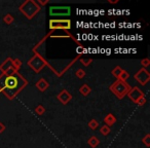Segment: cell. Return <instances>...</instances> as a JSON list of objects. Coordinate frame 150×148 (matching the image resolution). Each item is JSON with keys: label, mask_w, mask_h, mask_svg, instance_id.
I'll list each match as a JSON object with an SVG mask.
<instances>
[{"label": "cell", "mask_w": 150, "mask_h": 148, "mask_svg": "<svg viewBox=\"0 0 150 148\" xmlns=\"http://www.w3.org/2000/svg\"><path fill=\"white\" fill-rule=\"evenodd\" d=\"M110 90L112 91L119 99H122L123 97L129 93L131 88H129V86L125 81H121V80L118 79L116 82H114V84L110 86Z\"/></svg>", "instance_id": "6da1fadb"}, {"label": "cell", "mask_w": 150, "mask_h": 148, "mask_svg": "<svg viewBox=\"0 0 150 148\" xmlns=\"http://www.w3.org/2000/svg\"><path fill=\"white\" fill-rule=\"evenodd\" d=\"M20 9H21L22 13H23L28 19H32L33 16L36 15V13L39 11L40 7L38 6V5H36V3L33 2V1H26V2L23 3V5H22Z\"/></svg>", "instance_id": "7a4b0ae2"}, {"label": "cell", "mask_w": 150, "mask_h": 148, "mask_svg": "<svg viewBox=\"0 0 150 148\" xmlns=\"http://www.w3.org/2000/svg\"><path fill=\"white\" fill-rule=\"evenodd\" d=\"M19 78L20 76L16 75H8L4 79V90L2 92H7V91H13L18 90L19 88Z\"/></svg>", "instance_id": "3957f363"}, {"label": "cell", "mask_w": 150, "mask_h": 148, "mask_svg": "<svg viewBox=\"0 0 150 148\" xmlns=\"http://www.w3.org/2000/svg\"><path fill=\"white\" fill-rule=\"evenodd\" d=\"M50 29L68 30L71 28V21L70 20H50Z\"/></svg>", "instance_id": "277c9868"}, {"label": "cell", "mask_w": 150, "mask_h": 148, "mask_svg": "<svg viewBox=\"0 0 150 148\" xmlns=\"http://www.w3.org/2000/svg\"><path fill=\"white\" fill-rule=\"evenodd\" d=\"M71 13L70 6H52L50 8V15L54 17H62V16H69Z\"/></svg>", "instance_id": "5b68a950"}, {"label": "cell", "mask_w": 150, "mask_h": 148, "mask_svg": "<svg viewBox=\"0 0 150 148\" xmlns=\"http://www.w3.org/2000/svg\"><path fill=\"white\" fill-rule=\"evenodd\" d=\"M44 64H45L44 61L42 60V58L39 56L33 57V58L29 61V65L31 66V68L33 69V70L36 71V72H39V71L44 67Z\"/></svg>", "instance_id": "8992f818"}, {"label": "cell", "mask_w": 150, "mask_h": 148, "mask_svg": "<svg viewBox=\"0 0 150 148\" xmlns=\"http://www.w3.org/2000/svg\"><path fill=\"white\" fill-rule=\"evenodd\" d=\"M135 78L141 84H146L150 79V74L146 69H141L140 71H138V73L135 75Z\"/></svg>", "instance_id": "52a82bcc"}, {"label": "cell", "mask_w": 150, "mask_h": 148, "mask_svg": "<svg viewBox=\"0 0 150 148\" xmlns=\"http://www.w3.org/2000/svg\"><path fill=\"white\" fill-rule=\"evenodd\" d=\"M127 95H129V99L135 103H137L140 99L144 97L143 92H142L139 88H137V86H135L134 89H131V90L129 91V93H127Z\"/></svg>", "instance_id": "ba28073f"}, {"label": "cell", "mask_w": 150, "mask_h": 148, "mask_svg": "<svg viewBox=\"0 0 150 148\" xmlns=\"http://www.w3.org/2000/svg\"><path fill=\"white\" fill-rule=\"evenodd\" d=\"M58 99L63 103V104H67V103L72 99V96H71L66 90H64L62 93H60V94L58 95Z\"/></svg>", "instance_id": "9c48e42d"}, {"label": "cell", "mask_w": 150, "mask_h": 148, "mask_svg": "<svg viewBox=\"0 0 150 148\" xmlns=\"http://www.w3.org/2000/svg\"><path fill=\"white\" fill-rule=\"evenodd\" d=\"M13 68V60H11V59H8V60H6L4 63H3L1 66H0V70L2 71V72H6V71H8L9 69Z\"/></svg>", "instance_id": "30bf717a"}, {"label": "cell", "mask_w": 150, "mask_h": 148, "mask_svg": "<svg viewBox=\"0 0 150 148\" xmlns=\"http://www.w3.org/2000/svg\"><path fill=\"white\" fill-rule=\"evenodd\" d=\"M36 86H37V88L39 89L41 92H44V91L48 88V84H47V81H46L45 79H40L39 81L37 82Z\"/></svg>", "instance_id": "8fae6325"}, {"label": "cell", "mask_w": 150, "mask_h": 148, "mask_svg": "<svg viewBox=\"0 0 150 148\" xmlns=\"http://www.w3.org/2000/svg\"><path fill=\"white\" fill-rule=\"evenodd\" d=\"M105 123H106V125H114V123H115V117L113 116V114H108L106 117H105Z\"/></svg>", "instance_id": "7c38bea8"}, {"label": "cell", "mask_w": 150, "mask_h": 148, "mask_svg": "<svg viewBox=\"0 0 150 148\" xmlns=\"http://www.w3.org/2000/svg\"><path fill=\"white\" fill-rule=\"evenodd\" d=\"M91 88L88 86V84H84V86H82L81 88H80V90H79V92H80V94L81 95H83V96H88V94L91 93Z\"/></svg>", "instance_id": "4fadbf2b"}, {"label": "cell", "mask_w": 150, "mask_h": 148, "mask_svg": "<svg viewBox=\"0 0 150 148\" xmlns=\"http://www.w3.org/2000/svg\"><path fill=\"white\" fill-rule=\"evenodd\" d=\"M99 143H100V141H99V139L97 137H92L90 140H88V144H90V146H92L93 148L98 146Z\"/></svg>", "instance_id": "5bb4252c"}, {"label": "cell", "mask_w": 150, "mask_h": 148, "mask_svg": "<svg viewBox=\"0 0 150 148\" xmlns=\"http://www.w3.org/2000/svg\"><path fill=\"white\" fill-rule=\"evenodd\" d=\"M121 72H122V69H121L120 67L117 66V67H115V68L113 69L112 72H111V73L113 74V76H115V77L118 78V77H119V75L121 74Z\"/></svg>", "instance_id": "9a60e30c"}, {"label": "cell", "mask_w": 150, "mask_h": 148, "mask_svg": "<svg viewBox=\"0 0 150 148\" xmlns=\"http://www.w3.org/2000/svg\"><path fill=\"white\" fill-rule=\"evenodd\" d=\"M129 77V73H127V71L122 70V72H121V74H120V75H119L118 79H119V80H121V81H125V80H127Z\"/></svg>", "instance_id": "2e32d148"}, {"label": "cell", "mask_w": 150, "mask_h": 148, "mask_svg": "<svg viewBox=\"0 0 150 148\" xmlns=\"http://www.w3.org/2000/svg\"><path fill=\"white\" fill-rule=\"evenodd\" d=\"M22 66V62L20 60H18V59H16V60H13V69H15L16 71L18 70V69H20Z\"/></svg>", "instance_id": "e0dca14e"}, {"label": "cell", "mask_w": 150, "mask_h": 148, "mask_svg": "<svg viewBox=\"0 0 150 148\" xmlns=\"http://www.w3.org/2000/svg\"><path fill=\"white\" fill-rule=\"evenodd\" d=\"M100 131H101V133H102L103 135H105V136H106V135H108V134L110 133V132H111V130H110V127H109L108 125H103V127H101V130H100Z\"/></svg>", "instance_id": "ac0fdd59"}, {"label": "cell", "mask_w": 150, "mask_h": 148, "mask_svg": "<svg viewBox=\"0 0 150 148\" xmlns=\"http://www.w3.org/2000/svg\"><path fill=\"white\" fill-rule=\"evenodd\" d=\"M3 21L9 25V24H11L13 22V16H11V15H6L4 17V19H3Z\"/></svg>", "instance_id": "d6986e66"}, {"label": "cell", "mask_w": 150, "mask_h": 148, "mask_svg": "<svg viewBox=\"0 0 150 148\" xmlns=\"http://www.w3.org/2000/svg\"><path fill=\"white\" fill-rule=\"evenodd\" d=\"M75 74H76V76H77L78 78H83L84 76H86V72H84L82 69H78V70L75 72Z\"/></svg>", "instance_id": "ffe728a7"}, {"label": "cell", "mask_w": 150, "mask_h": 148, "mask_svg": "<svg viewBox=\"0 0 150 148\" xmlns=\"http://www.w3.org/2000/svg\"><path fill=\"white\" fill-rule=\"evenodd\" d=\"M98 125H99L98 121L95 120V119H93V120H91V121H90V123H88V127H90L92 130L97 129V127H98Z\"/></svg>", "instance_id": "44dd1931"}, {"label": "cell", "mask_w": 150, "mask_h": 148, "mask_svg": "<svg viewBox=\"0 0 150 148\" xmlns=\"http://www.w3.org/2000/svg\"><path fill=\"white\" fill-rule=\"evenodd\" d=\"M44 111H45V109H44L43 107L41 106V105H39V106H38L37 108L35 109V112L37 113L38 115H42L44 113Z\"/></svg>", "instance_id": "7402d4cb"}, {"label": "cell", "mask_w": 150, "mask_h": 148, "mask_svg": "<svg viewBox=\"0 0 150 148\" xmlns=\"http://www.w3.org/2000/svg\"><path fill=\"white\" fill-rule=\"evenodd\" d=\"M149 64H150L149 59H145V60H143V61H142V62H141V65H142V66H144V67L149 66Z\"/></svg>", "instance_id": "603a6c76"}, {"label": "cell", "mask_w": 150, "mask_h": 148, "mask_svg": "<svg viewBox=\"0 0 150 148\" xmlns=\"http://www.w3.org/2000/svg\"><path fill=\"white\" fill-rule=\"evenodd\" d=\"M149 138H150V136L149 135H146V137L143 139V142L146 144V146H149L150 145V142H149Z\"/></svg>", "instance_id": "cb8c5ba5"}, {"label": "cell", "mask_w": 150, "mask_h": 148, "mask_svg": "<svg viewBox=\"0 0 150 148\" xmlns=\"http://www.w3.org/2000/svg\"><path fill=\"white\" fill-rule=\"evenodd\" d=\"M145 102H146V99H145V98H144V97H143V98H141V99H140L139 101H138V102H137V104H139V105H143V104H144V103H145Z\"/></svg>", "instance_id": "d4e9b609"}, {"label": "cell", "mask_w": 150, "mask_h": 148, "mask_svg": "<svg viewBox=\"0 0 150 148\" xmlns=\"http://www.w3.org/2000/svg\"><path fill=\"white\" fill-rule=\"evenodd\" d=\"M81 62L84 64V66H88V65L90 64L91 62H92V60H83V59H82V60H81Z\"/></svg>", "instance_id": "484cf974"}, {"label": "cell", "mask_w": 150, "mask_h": 148, "mask_svg": "<svg viewBox=\"0 0 150 148\" xmlns=\"http://www.w3.org/2000/svg\"><path fill=\"white\" fill-rule=\"evenodd\" d=\"M5 130V125H3L2 123H0V133H2V132H4Z\"/></svg>", "instance_id": "4316f807"}]
</instances>
